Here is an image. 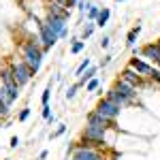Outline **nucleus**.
<instances>
[{
    "label": "nucleus",
    "mask_w": 160,
    "mask_h": 160,
    "mask_svg": "<svg viewBox=\"0 0 160 160\" xmlns=\"http://www.w3.org/2000/svg\"><path fill=\"white\" fill-rule=\"evenodd\" d=\"M100 90V79L98 77H94V79H90L86 83V92H90V94H94V92H98Z\"/></svg>",
    "instance_id": "obj_22"
},
{
    "label": "nucleus",
    "mask_w": 160,
    "mask_h": 160,
    "mask_svg": "<svg viewBox=\"0 0 160 160\" xmlns=\"http://www.w3.org/2000/svg\"><path fill=\"white\" fill-rule=\"evenodd\" d=\"M92 64H94V62H92V58H86V60L81 62V64H79L77 68H75L73 77H77V79H79V77H81V75L86 73V71H88V68H90V66H92Z\"/></svg>",
    "instance_id": "obj_20"
},
{
    "label": "nucleus",
    "mask_w": 160,
    "mask_h": 160,
    "mask_svg": "<svg viewBox=\"0 0 160 160\" xmlns=\"http://www.w3.org/2000/svg\"><path fill=\"white\" fill-rule=\"evenodd\" d=\"M30 113H32V111H30V107H24V109L17 113V122H22V124H24L26 120L30 118Z\"/></svg>",
    "instance_id": "obj_26"
},
{
    "label": "nucleus",
    "mask_w": 160,
    "mask_h": 160,
    "mask_svg": "<svg viewBox=\"0 0 160 160\" xmlns=\"http://www.w3.org/2000/svg\"><path fill=\"white\" fill-rule=\"evenodd\" d=\"M7 160H9V158H7Z\"/></svg>",
    "instance_id": "obj_39"
},
{
    "label": "nucleus",
    "mask_w": 160,
    "mask_h": 160,
    "mask_svg": "<svg viewBox=\"0 0 160 160\" xmlns=\"http://www.w3.org/2000/svg\"><path fill=\"white\" fill-rule=\"evenodd\" d=\"M94 30H96L94 22H86V26H83V28H81V32H79V38H81V41L86 43L88 38H90L92 34H94Z\"/></svg>",
    "instance_id": "obj_19"
},
{
    "label": "nucleus",
    "mask_w": 160,
    "mask_h": 160,
    "mask_svg": "<svg viewBox=\"0 0 160 160\" xmlns=\"http://www.w3.org/2000/svg\"><path fill=\"white\" fill-rule=\"evenodd\" d=\"M9 107H7V105H4V102H0V120H2V118H7V115H9Z\"/></svg>",
    "instance_id": "obj_32"
},
{
    "label": "nucleus",
    "mask_w": 160,
    "mask_h": 160,
    "mask_svg": "<svg viewBox=\"0 0 160 160\" xmlns=\"http://www.w3.org/2000/svg\"><path fill=\"white\" fill-rule=\"evenodd\" d=\"M111 62H113V56H111V53H107V56H102V60H100L96 66H98V68H107Z\"/></svg>",
    "instance_id": "obj_28"
},
{
    "label": "nucleus",
    "mask_w": 160,
    "mask_h": 160,
    "mask_svg": "<svg viewBox=\"0 0 160 160\" xmlns=\"http://www.w3.org/2000/svg\"><path fill=\"white\" fill-rule=\"evenodd\" d=\"M19 53H22V60L30 66V71L37 75L41 71V66H43V60H45V51L38 45L37 37H30L26 41H22L19 43Z\"/></svg>",
    "instance_id": "obj_1"
},
{
    "label": "nucleus",
    "mask_w": 160,
    "mask_h": 160,
    "mask_svg": "<svg viewBox=\"0 0 160 160\" xmlns=\"http://www.w3.org/2000/svg\"><path fill=\"white\" fill-rule=\"evenodd\" d=\"M41 115H43V120H47V118L51 115V107L49 105H43V107H41Z\"/></svg>",
    "instance_id": "obj_30"
},
{
    "label": "nucleus",
    "mask_w": 160,
    "mask_h": 160,
    "mask_svg": "<svg viewBox=\"0 0 160 160\" xmlns=\"http://www.w3.org/2000/svg\"><path fill=\"white\" fill-rule=\"evenodd\" d=\"M94 111L96 113H100L102 118H107L109 122H115L120 115H122V107H118V105H113L111 100H107L105 96L96 102V107H94Z\"/></svg>",
    "instance_id": "obj_5"
},
{
    "label": "nucleus",
    "mask_w": 160,
    "mask_h": 160,
    "mask_svg": "<svg viewBox=\"0 0 160 160\" xmlns=\"http://www.w3.org/2000/svg\"><path fill=\"white\" fill-rule=\"evenodd\" d=\"M37 30H38L37 41H38V45L43 47V51H45V53H47L51 47H56V45H58L60 37H58V34H56V32L51 30L49 26L43 22V19H41V22H37Z\"/></svg>",
    "instance_id": "obj_3"
},
{
    "label": "nucleus",
    "mask_w": 160,
    "mask_h": 160,
    "mask_svg": "<svg viewBox=\"0 0 160 160\" xmlns=\"http://www.w3.org/2000/svg\"><path fill=\"white\" fill-rule=\"evenodd\" d=\"M113 90H115V92H118V94H120V96H122V98L126 100L128 105H135V102H137V94H139V92H137L132 86H128L126 81H122L120 77L115 79V83H113Z\"/></svg>",
    "instance_id": "obj_8"
},
{
    "label": "nucleus",
    "mask_w": 160,
    "mask_h": 160,
    "mask_svg": "<svg viewBox=\"0 0 160 160\" xmlns=\"http://www.w3.org/2000/svg\"><path fill=\"white\" fill-rule=\"evenodd\" d=\"M100 47H102V49H109V45H111V37H107V34H105V37L100 38V43H98Z\"/></svg>",
    "instance_id": "obj_29"
},
{
    "label": "nucleus",
    "mask_w": 160,
    "mask_h": 160,
    "mask_svg": "<svg viewBox=\"0 0 160 160\" xmlns=\"http://www.w3.org/2000/svg\"><path fill=\"white\" fill-rule=\"evenodd\" d=\"M19 143H22V141H19V137H11L9 148H11V149H17V148H19Z\"/></svg>",
    "instance_id": "obj_31"
},
{
    "label": "nucleus",
    "mask_w": 160,
    "mask_h": 160,
    "mask_svg": "<svg viewBox=\"0 0 160 160\" xmlns=\"http://www.w3.org/2000/svg\"><path fill=\"white\" fill-rule=\"evenodd\" d=\"M51 88H53V81H47V86L43 90V94H41V105H49V98H51Z\"/></svg>",
    "instance_id": "obj_21"
},
{
    "label": "nucleus",
    "mask_w": 160,
    "mask_h": 160,
    "mask_svg": "<svg viewBox=\"0 0 160 160\" xmlns=\"http://www.w3.org/2000/svg\"><path fill=\"white\" fill-rule=\"evenodd\" d=\"M45 122H47V126H51V124H56V115L51 113V115H49V118H47V120H45Z\"/></svg>",
    "instance_id": "obj_33"
},
{
    "label": "nucleus",
    "mask_w": 160,
    "mask_h": 160,
    "mask_svg": "<svg viewBox=\"0 0 160 160\" xmlns=\"http://www.w3.org/2000/svg\"><path fill=\"white\" fill-rule=\"evenodd\" d=\"M62 79H64V75H62V73H56V77H53V81H62Z\"/></svg>",
    "instance_id": "obj_35"
},
{
    "label": "nucleus",
    "mask_w": 160,
    "mask_h": 160,
    "mask_svg": "<svg viewBox=\"0 0 160 160\" xmlns=\"http://www.w3.org/2000/svg\"><path fill=\"white\" fill-rule=\"evenodd\" d=\"M98 13H100V7H98V4H92V7L88 9V13H86V19H88V22H96Z\"/></svg>",
    "instance_id": "obj_23"
},
{
    "label": "nucleus",
    "mask_w": 160,
    "mask_h": 160,
    "mask_svg": "<svg viewBox=\"0 0 160 160\" xmlns=\"http://www.w3.org/2000/svg\"><path fill=\"white\" fill-rule=\"evenodd\" d=\"M77 90H79V88L75 86V83H73V86H68L66 90H64V98H66V100H73L75 96H77Z\"/></svg>",
    "instance_id": "obj_25"
},
{
    "label": "nucleus",
    "mask_w": 160,
    "mask_h": 160,
    "mask_svg": "<svg viewBox=\"0 0 160 160\" xmlns=\"http://www.w3.org/2000/svg\"><path fill=\"white\" fill-rule=\"evenodd\" d=\"M105 98L111 100V102H113V105H118V107H122V109H124V107H128V102H126V100H124L122 96H120V94H118V92L113 90V88H111V90H107Z\"/></svg>",
    "instance_id": "obj_17"
},
{
    "label": "nucleus",
    "mask_w": 160,
    "mask_h": 160,
    "mask_svg": "<svg viewBox=\"0 0 160 160\" xmlns=\"http://www.w3.org/2000/svg\"><path fill=\"white\" fill-rule=\"evenodd\" d=\"M11 71H13V79H15V83H17L19 88L28 86V83L32 81V77H34V73L30 71V66H28L22 58L11 62Z\"/></svg>",
    "instance_id": "obj_4"
},
{
    "label": "nucleus",
    "mask_w": 160,
    "mask_h": 160,
    "mask_svg": "<svg viewBox=\"0 0 160 160\" xmlns=\"http://www.w3.org/2000/svg\"><path fill=\"white\" fill-rule=\"evenodd\" d=\"M90 7H92V2H90V0H79V2H77V11H79V15H83V17H86V13H88Z\"/></svg>",
    "instance_id": "obj_24"
},
{
    "label": "nucleus",
    "mask_w": 160,
    "mask_h": 160,
    "mask_svg": "<svg viewBox=\"0 0 160 160\" xmlns=\"http://www.w3.org/2000/svg\"><path fill=\"white\" fill-rule=\"evenodd\" d=\"M71 160H105L102 154L98 152V148H90V145H79L71 154Z\"/></svg>",
    "instance_id": "obj_6"
},
{
    "label": "nucleus",
    "mask_w": 160,
    "mask_h": 160,
    "mask_svg": "<svg viewBox=\"0 0 160 160\" xmlns=\"http://www.w3.org/2000/svg\"><path fill=\"white\" fill-rule=\"evenodd\" d=\"M47 15H56V17H62V19H71V11L68 9H64V7H60L58 2H53V0H49L47 2Z\"/></svg>",
    "instance_id": "obj_13"
},
{
    "label": "nucleus",
    "mask_w": 160,
    "mask_h": 160,
    "mask_svg": "<svg viewBox=\"0 0 160 160\" xmlns=\"http://www.w3.org/2000/svg\"><path fill=\"white\" fill-rule=\"evenodd\" d=\"M47 154H49V152H47V149H43V152L38 154V158H37V160H45V158H47Z\"/></svg>",
    "instance_id": "obj_34"
},
{
    "label": "nucleus",
    "mask_w": 160,
    "mask_h": 160,
    "mask_svg": "<svg viewBox=\"0 0 160 160\" xmlns=\"http://www.w3.org/2000/svg\"><path fill=\"white\" fill-rule=\"evenodd\" d=\"M118 77H120L122 81H126L128 86H132V88L137 90V92H139V90L143 88V83H145V81H143V79H141V77H139V75H137L135 71L130 68V66H124V68H122V73L118 75Z\"/></svg>",
    "instance_id": "obj_11"
},
{
    "label": "nucleus",
    "mask_w": 160,
    "mask_h": 160,
    "mask_svg": "<svg viewBox=\"0 0 160 160\" xmlns=\"http://www.w3.org/2000/svg\"><path fill=\"white\" fill-rule=\"evenodd\" d=\"M128 66H130V68H132V71H135V73L139 75L143 81H145V79H149V75H152V71H154V66H152L149 62H145L143 58H137V56H132V58H130Z\"/></svg>",
    "instance_id": "obj_10"
},
{
    "label": "nucleus",
    "mask_w": 160,
    "mask_h": 160,
    "mask_svg": "<svg viewBox=\"0 0 160 160\" xmlns=\"http://www.w3.org/2000/svg\"><path fill=\"white\" fill-rule=\"evenodd\" d=\"M86 124H94V126H105V128H115V122H109L107 118H102L100 113L92 109L90 113L86 115Z\"/></svg>",
    "instance_id": "obj_12"
},
{
    "label": "nucleus",
    "mask_w": 160,
    "mask_h": 160,
    "mask_svg": "<svg viewBox=\"0 0 160 160\" xmlns=\"http://www.w3.org/2000/svg\"><path fill=\"white\" fill-rule=\"evenodd\" d=\"M141 30H143V26H141V24L132 26V28L128 30V34H126V45H128V47H135V43H137V37L141 34Z\"/></svg>",
    "instance_id": "obj_15"
},
{
    "label": "nucleus",
    "mask_w": 160,
    "mask_h": 160,
    "mask_svg": "<svg viewBox=\"0 0 160 160\" xmlns=\"http://www.w3.org/2000/svg\"><path fill=\"white\" fill-rule=\"evenodd\" d=\"M156 45H158V47H160V38H158V41H156Z\"/></svg>",
    "instance_id": "obj_36"
},
{
    "label": "nucleus",
    "mask_w": 160,
    "mask_h": 160,
    "mask_svg": "<svg viewBox=\"0 0 160 160\" xmlns=\"http://www.w3.org/2000/svg\"><path fill=\"white\" fill-rule=\"evenodd\" d=\"M68 43H71V49H68V51H71V56H77V53H81V51L86 49V43H83L79 37H73Z\"/></svg>",
    "instance_id": "obj_18"
},
{
    "label": "nucleus",
    "mask_w": 160,
    "mask_h": 160,
    "mask_svg": "<svg viewBox=\"0 0 160 160\" xmlns=\"http://www.w3.org/2000/svg\"><path fill=\"white\" fill-rule=\"evenodd\" d=\"M111 128L105 126H94V124H86L81 130V139L77 141L79 145H90V148H102V143H107V132Z\"/></svg>",
    "instance_id": "obj_2"
},
{
    "label": "nucleus",
    "mask_w": 160,
    "mask_h": 160,
    "mask_svg": "<svg viewBox=\"0 0 160 160\" xmlns=\"http://www.w3.org/2000/svg\"><path fill=\"white\" fill-rule=\"evenodd\" d=\"M115 2H126V0H115Z\"/></svg>",
    "instance_id": "obj_37"
},
{
    "label": "nucleus",
    "mask_w": 160,
    "mask_h": 160,
    "mask_svg": "<svg viewBox=\"0 0 160 160\" xmlns=\"http://www.w3.org/2000/svg\"><path fill=\"white\" fill-rule=\"evenodd\" d=\"M137 56H141L145 62H149L152 66H158L160 68V47L152 41V43H145L141 49H139V53Z\"/></svg>",
    "instance_id": "obj_7"
},
{
    "label": "nucleus",
    "mask_w": 160,
    "mask_h": 160,
    "mask_svg": "<svg viewBox=\"0 0 160 160\" xmlns=\"http://www.w3.org/2000/svg\"><path fill=\"white\" fill-rule=\"evenodd\" d=\"M98 71H100L98 66H96V64H92V66L88 68L86 73L81 75L79 79H77V83H75V86H77V88H86V83H88V81H90V79H94V77L98 75Z\"/></svg>",
    "instance_id": "obj_14"
},
{
    "label": "nucleus",
    "mask_w": 160,
    "mask_h": 160,
    "mask_svg": "<svg viewBox=\"0 0 160 160\" xmlns=\"http://www.w3.org/2000/svg\"><path fill=\"white\" fill-rule=\"evenodd\" d=\"M109 19H111V9L102 7L100 13H98V17H96V22H94V26H96V28H105V26L109 24Z\"/></svg>",
    "instance_id": "obj_16"
},
{
    "label": "nucleus",
    "mask_w": 160,
    "mask_h": 160,
    "mask_svg": "<svg viewBox=\"0 0 160 160\" xmlns=\"http://www.w3.org/2000/svg\"><path fill=\"white\" fill-rule=\"evenodd\" d=\"M45 24L49 26L51 30L58 34L60 38H66L68 34V22L66 19H62V17H56V15H45V19H43Z\"/></svg>",
    "instance_id": "obj_9"
},
{
    "label": "nucleus",
    "mask_w": 160,
    "mask_h": 160,
    "mask_svg": "<svg viewBox=\"0 0 160 160\" xmlns=\"http://www.w3.org/2000/svg\"><path fill=\"white\" fill-rule=\"evenodd\" d=\"M0 128H2V126H0Z\"/></svg>",
    "instance_id": "obj_38"
},
{
    "label": "nucleus",
    "mask_w": 160,
    "mask_h": 160,
    "mask_svg": "<svg viewBox=\"0 0 160 160\" xmlns=\"http://www.w3.org/2000/svg\"><path fill=\"white\" fill-rule=\"evenodd\" d=\"M64 132H66V124H58V128L49 135V139H58V137H62Z\"/></svg>",
    "instance_id": "obj_27"
}]
</instances>
